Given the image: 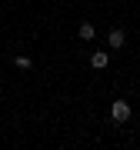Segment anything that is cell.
Masks as SVG:
<instances>
[{
	"label": "cell",
	"instance_id": "obj_1",
	"mask_svg": "<svg viewBox=\"0 0 140 150\" xmlns=\"http://www.w3.org/2000/svg\"><path fill=\"white\" fill-rule=\"evenodd\" d=\"M110 117L117 120V123H127V120H130V103H127V100H113Z\"/></svg>",
	"mask_w": 140,
	"mask_h": 150
},
{
	"label": "cell",
	"instance_id": "obj_5",
	"mask_svg": "<svg viewBox=\"0 0 140 150\" xmlns=\"http://www.w3.org/2000/svg\"><path fill=\"white\" fill-rule=\"evenodd\" d=\"M13 64L20 67V70H30V57H23V54H20V57H13Z\"/></svg>",
	"mask_w": 140,
	"mask_h": 150
},
{
	"label": "cell",
	"instance_id": "obj_3",
	"mask_svg": "<svg viewBox=\"0 0 140 150\" xmlns=\"http://www.w3.org/2000/svg\"><path fill=\"white\" fill-rule=\"evenodd\" d=\"M124 40H127V37H124V30H110V37H107V43H110V47H117V50L124 47Z\"/></svg>",
	"mask_w": 140,
	"mask_h": 150
},
{
	"label": "cell",
	"instance_id": "obj_2",
	"mask_svg": "<svg viewBox=\"0 0 140 150\" xmlns=\"http://www.w3.org/2000/svg\"><path fill=\"white\" fill-rule=\"evenodd\" d=\"M107 64H110V57L103 54V50H97V54H90V67H93V70H103Z\"/></svg>",
	"mask_w": 140,
	"mask_h": 150
},
{
	"label": "cell",
	"instance_id": "obj_4",
	"mask_svg": "<svg viewBox=\"0 0 140 150\" xmlns=\"http://www.w3.org/2000/svg\"><path fill=\"white\" fill-rule=\"evenodd\" d=\"M77 33H80V40H93V37H97V27H93V23H80Z\"/></svg>",
	"mask_w": 140,
	"mask_h": 150
}]
</instances>
